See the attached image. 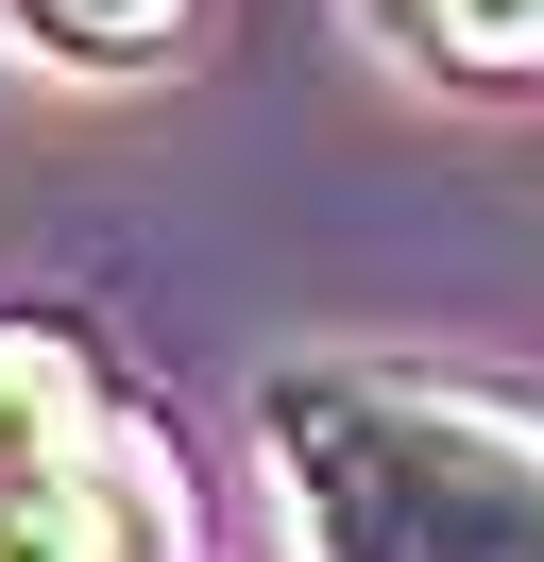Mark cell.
I'll return each instance as SVG.
<instances>
[{"label": "cell", "instance_id": "2", "mask_svg": "<svg viewBox=\"0 0 544 562\" xmlns=\"http://www.w3.org/2000/svg\"><path fill=\"white\" fill-rule=\"evenodd\" d=\"M0 562H136L102 392L68 324H0Z\"/></svg>", "mask_w": 544, "mask_h": 562}, {"label": "cell", "instance_id": "1", "mask_svg": "<svg viewBox=\"0 0 544 562\" xmlns=\"http://www.w3.org/2000/svg\"><path fill=\"white\" fill-rule=\"evenodd\" d=\"M272 477L306 562H544V409L460 375H272Z\"/></svg>", "mask_w": 544, "mask_h": 562}, {"label": "cell", "instance_id": "4", "mask_svg": "<svg viewBox=\"0 0 544 562\" xmlns=\"http://www.w3.org/2000/svg\"><path fill=\"white\" fill-rule=\"evenodd\" d=\"M392 35L426 52V69H494V86H528V69H544V0H392Z\"/></svg>", "mask_w": 544, "mask_h": 562}, {"label": "cell", "instance_id": "3", "mask_svg": "<svg viewBox=\"0 0 544 562\" xmlns=\"http://www.w3.org/2000/svg\"><path fill=\"white\" fill-rule=\"evenodd\" d=\"M0 35L52 52V69H136V52L188 35V0H0Z\"/></svg>", "mask_w": 544, "mask_h": 562}]
</instances>
